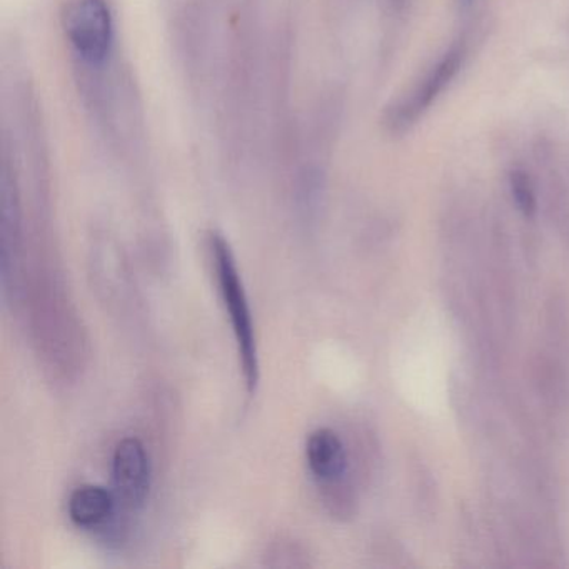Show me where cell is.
<instances>
[{
    "label": "cell",
    "instance_id": "cell-1",
    "mask_svg": "<svg viewBox=\"0 0 569 569\" xmlns=\"http://www.w3.org/2000/svg\"><path fill=\"white\" fill-rule=\"evenodd\" d=\"M209 251L212 256L219 292L234 332L242 379L249 395H254L258 391L261 369H259L258 338H256L254 321H252L244 282H242L231 244L221 232L212 231L209 234Z\"/></svg>",
    "mask_w": 569,
    "mask_h": 569
},
{
    "label": "cell",
    "instance_id": "cell-2",
    "mask_svg": "<svg viewBox=\"0 0 569 569\" xmlns=\"http://www.w3.org/2000/svg\"><path fill=\"white\" fill-rule=\"evenodd\" d=\"M466 56H468V48L465 41L452 44L411 91L406 92L386 109L382 118L386 131L391 134H405L412 126L418 124L419 119L455 81L465 66Z\"/></svg>",
    "mask_w": 569,
    "mask_h": 569
},
{
    "label": "cell",
    "instance_id": "cell-3",
    "mask_svg": "<svg viewBox=\"0 0 569 569\" xmlns=\"http://www.w3.org/2000/svg\"><path fill=\"white\" fill-rule=\"evenodd\" d=\"M62 28L84 64H104L114 44V19L108 0H69L62 11Z\"/></svg>",
    "mask_w": 569,
    "mask_h": 569
},
{
    "label": "cell",
    "instance_id": "cell-4",
    "mask_svg": "<svg viewBox=\"0 0 569 569\" xmlns=\"http://www.w3.org/2000/svg\"><path fill=\"white\" fill-rule=\"evenodd\" d=\"M112 481L119 505L128 511H139L148 501L152 485V465L144 442L124 438L112 456Z\"/></svg>",
    "mask_w": 569,
    "mask_h": 569
},
{
    "label": "cell",
    "instance_id": "cell-5",
    "mask_svg": "<svg viewBox=\"0 0 569 569\" xmlns=\"http://www.w3.org/2000/svg\"><path fill=\"white\" fill-rule=\"evenodd\" d=\"M0 238H2V295L9 298L14 291L19 259L22 251V209L18 182L8 164L0 171Z\"/></svg>",
    "mask_w": 569,
    "mask_h": 569
},
{
    "label": "cell",
    "instance_id": "cell-6",
    "mask_svg": "<svg viewBox=\"0 0 569 569\" xmlns=\"http://www.w3.org/2000/svg\"><path fill=\"white\" fill-rule=\"evenodd\" d=\"M306 459L309 471L319 485H339L348 471V455L338 432L319 428L309 435L306 442Z\"/></svg>",
    "mask_w": 569,
    "mask_h": 569
},
{
    "label": "cell",
    "instance_id": "cell-7",
    "mask_svg": "<svg viewBox=\"0 0 569 569\" xmlns=\"http://www.w3.org/2000/svg\"><path fill=\"white\" fill-rule=\"evenodd\" d=\"M118 496L99 485L79 486L69 498V518L86 531H104L119 511Z\"/></svg>",
    "mask_w": 569,
    "mask_h": 569
},
{
    "label": "cell",
    "instance_id": "cell-8",
    "mask_svg": "<svg viewBox=\"0 0 569 569\" xmlns=\"http://www.w3.org/2000/svg\"><path fill=\"white\" fill-rule=\"evenodd\" d=\"M509 191H511L512 201L516 202L519 211L526 218H532L538 209V199H536L535 184H532L528 172L522 169L509 172Z\"/></svg>",
    "mask_w": 569,
    "mask_h": 569
},
{
    "label": "cell",
    "instance_id": "cell-9",
    "mask_svg": "<svg viewBox=\"0 0 569 569\" xmlns=\"http://www.w3.org/2000/svg\"><path fill=\"white\" fill-rule=\"evenodd\" d=\"M308 552L301 548V546L296 545L292 541H281L274 542V545L269 548L268 556L269 566H295V568H299V566H308V559H306Z\"/></svg>",
    "mask_w": 569,
    "mask_h": 569
}]
</instances>
